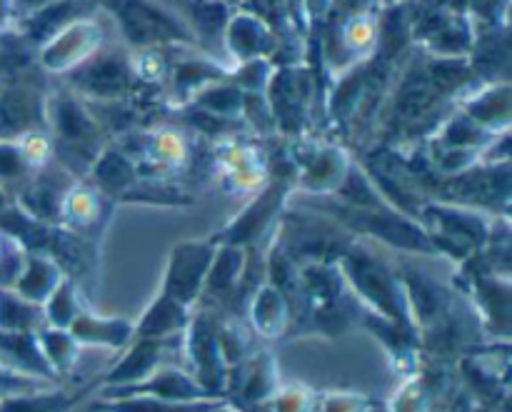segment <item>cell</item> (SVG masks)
Returning a JSON list of instances; mask_svg holds the SVG:
<instances>
[{"mask_svg":"<svg viewBox=\"0 0 512 412\" xmlns=\"http://www.w3.org/2000/svg\"><path fill=\"white\" fill-rule=\"evenodd\" d=\"M80 180L73 173L55 163L53 158L45 165H40L28 183L15 193V205L30 215L33 220H40L45 225H60L63 220V205L68 200L70 190L78 185Z\"/></svg>","mask_w":512,"mask_h":412,"instance_id":"cell-6","label":"cell"},{"mask_svg":"<svg viewBox=\"0 0 512 412\" xmlns=\"http://www.w3.org/2000/svg\"><path fill=\"white\" fill-rule=\"evenodd\" d=\"M468 115L478 125H483L490 133L505 130L510 123V88L508 83L490 88L488 93L478 95L473 103L468 105Z\"/></svg>","mask_w":512,"mask_h":412,"instance_id":"cell-26","label":"cell"},{"mask_svg":"<svg viewBox=\"0 0 512 412\" xmlns=\"http://www.w3.org/2000/svg\"><path fill=\"white\" fill-rule=\"evenodd\" d=\"M43 323V305L30 303L13 288H0V330H5V333H38Z\"/></svg>","mask_w":512,"mask_h":412,"instance_id":"cell-22","label":"cell"},{"mask_svg":"<svg viewBox=\"0 0 512 412\" xmlns=\"http://www.w3.org/2000/svg\"><path fill=\"white\" fill-rule=\"evenodd\" d=\"M68 333L75 343L103 345V348H123L133 338V323L123 318H95V315H78L70 323Z\"/></svg>","mask_w":512,"mask_h":412,"instance_id":"cell-20","label":"cell"},{"mask_svg":"<svg viewBox=\"0 0 512 412\" xmlns=\"http://www.w3.org/2000/svg\"><path fill=\"white\" fill-rule=\"evenodd\" d=\"M200 105L205 113L220 115V118H233V115L243 113L245 95L233 85H213L200 95Z\"/></svg>","mask_w":512,"mask_h":412,"instance_id":"cell-30","label":"cell"},{"mask_svg":"<svg viewBox=\"0 0 512 412\" xmlns=\"http://www.w3.org/2000/svg\"><path fill=\"white\" fill-rule=\"evenodd\" d=\"M98 40L100 28L93 18L75 20L43 45V65L50 70H60V73L65 70L68 73L70 68L83 63L88 55L98 50Z\"/></svg>","mask_w":512,"mask_h":412,"instance_id":"cell-12","label":"cell"},{"mask_svg":"<svg viewBox=\"0 0 512 412\" xmlns=\"http://www.w3.org/2000/svg\"><path fill=\"white\" fill-rule=\"evenodd\" d=\"M50 383L38 378H28V375L13 373V370L3 368L0 365V400L13 398V395H23V393H35V390H45Z\"/></svg>","mask_w":512,"mask_h":412,"instance_id":"cell-31","label":"cell"},{"mask_svg":"<svg viewBox=\"0 0 512 412\" xmlns=\"http://www.w3.org/2000/svg\"><path fill=\"white\" fill-rule=\"evenodd\" d=\"M290 185L293 183H290L288 178L275 180L270 188H265L263 193L253 200V205H248V208L240 213V218L235 220L233 225H228V228H225L218 238L215 240L210 238V240H213L215 245L255 243V240H258L260 235L268 230L270 220L275 218V213H278L280 205L285 203V198H288V193H290Z\"/></svg>","mask_w":512,"mask_h":412,"instance_id":"cell-9","label":"cell"},{"mask_svg":"<svg viewBox=\"0 0 512 412\" xmlns=\"http://www.w3.org/2000/svg\"><path fill=\"white\" fill-rule=\"evenodd\" d=\"M68 88L90 103L130 100L140 88V75L120 50H95L83 63L68 70Z\"/></svg>","mask_w":512,"mask_h":412,"instance_id":"cell-4","label":"cell"},{"mask_svg":"<svg viewBox=\"0 0 512 412\" xmlns=\"http://www.w3.org/2000/svg\"><path fill=\"white\" fill-rule=\"evenodd\" d=\"M303 188L315 190V193H330L340 185L348 163L340 158L338 150L325 148L313 153V158L303 160Z\"/></svg>","mask_w":512,"mask_h":412,"instance_id":"cell-25","label":"cell"},{"mask_svg":"<svg viewBox=\"0 0 512 412\" xmlns=\"http://www.w3.org/2000/svg\"><path fill=\"white\" fill-rule=\"evenodd\" d=\"M10 15H13V0H0V23H5Z\"/></svg>","mask_w":512,"mask_h":412,"instance_id":"cell-33","label":"cell"},{"mask_svg":"<svg viewBox=\"0 0 512 412\" xmlns=\"http://www.w3.org/2000/svg\"><path fill=\"white\" fill-rule=\"evenodd\" d=\"M168 343L165 340H155V338H138V343L133 345L128 355L118 363V368L110 370L105 383L110 385H130V383H140L148 375H153L158 370L160 358H163V348Z\"/></svg>","mask_w":512,"mask_h":412,"instance_id":"cell-19","label":"cell"},{"mask_svg":"<svg viewBox=\"0 0 512 412\" xmlns=\"http://www.w3.org/2000/svg\"><path fill=\"white\" fill-rule=\"evenodd\" d=\"M243 265L245 253L240 245H218L203 288H208L215 298H228L243 278Z\"/></svg>","mask_w":512,"mask_h":412,"instance_id":"cell-24","label":"cell"},{"mask_svg":"<svg viewBox=\"0 0 512 412\" xmlns=\"http://www.w3.org/2000/svg\"><path fill=\"white\" fill-rule=\"evenodd\" d=\"M190 363L195 365V380L218 398L225 388V355L215 325L205 315L195 318L190 325Z\"/></svg>","mask_w":512,"mask_h":412,"instance_id":"cell-10","label":"cell"},{"mask_svg":"<svg viewBox=\"0 0 512 412\" xmlns=\"http://www.w3.org/2000/svg\"><path fill=\"white\" fill-rule=\"evenodd\" d=\"M310 105V80L300 70H280L270 78V113L283 130L293 133L305 123Z\"/></svg>","mask_w":512,"mask_h":412,"instance_id":"cell-13","label":"cell"},{"mask_svg":"<svg viewBox=\"0 0 512 412\" xmlns=\"http://www.w3.org/2000/svg\"><path fill=\"white\" fill-rule=\"evenodd\" d=\"M70 403L73 400L65 393H58V390L48 393V388H45L0 400V412H65Z\"/></svg>","mask_w":512,"mask_h":412,"instance_id":"cell-28","label":"cell"},{"mask_svg":"<svg viewBox=\"0 0 512 412\" xmlns=\"http://www.w3.org/2000/svg\"><path fill=\"white\" fill-rule=\"evenodd\" d=\"M225 30H228L230 53L238 55L243 63L258 60V55L273 45V35L268 33V28L258 18H250V15H240V18L230 20Z\"/></svg>","mask_w":512,"mask_h":412,"instance_id":"cell-23","label":"cell"},{"mask_svg":"<svg viewBox=\"0 0 512 412\" xmlns=\"http://www.w3.org/2000/svg\"><path fill=\"white\" fill-rule=\"evenodd\" d=\"M8 203H10V198H8V195L3 193V190H0V210H3L5 205H8Z\"/></svg>","mask_w":512,"mask_h":412,"instance_id":"cell-34","label":"cell"},{"mask_svg":"<svg viewBox=\"0 0 512 412\" xmlns=\"http://www.w3.org/2000/svg\"><path fill=\"white\" fill-rule=\"evenodd\" d=\"M108 403L95 405V412H225L220 400H160L135 395V398H105Z\"/></svg>","mask_w":512,"mask_h":412,"instance_id":"cell-21","label":"cell"},{"mask_svg":"<svg viewBox=\"0 0 512 412\" xmlns=\"http://www.w3.org/2000/svg\"><path fill=\"white\" fill-rule=\"evenodd\" d=\"M40 348H43L45 358H48L50 368L55 370V375L68 370V365L73 363L75 358V338L68 333V330L50 328L38 333Z\"/></svg>","mask_w":512,"mask_h":412,"instance_id":"cell-29","label":"cell"},{"mask_svg":"<svg viewBox=\"0 0 512 412\" xmlns=\"http://www.w3.org/2000/svg\"><path fill=\"white\" fill-rule=\"evenodd\" d=\"M63 280V270L55 265V260L45 253H28L20 265V273L15 275V293L23 295L30 303L43 305L48 295Z\"/></svg>","mask_w":512,"mask_h":412,"instance_id":"cell-17","label":"cell"},{"mask_svg":"<svg viewBox=\"0 0 512 412\" xmlns=\"http://www.w3.org/2000/svg\"><path fill=\"white\" fill-rule=\"evenodd\" d=\"M45 323H50L58 330H68L70 323L78 318V293H75L73 280H60L58 288L48 295L43 303Z\"/></svg>","mask_w":512,"mask_h":412,"instance_id":"cell-27","label":"cell"},{"mask_svg":"<svg viewBox=\"0 0 512 412\" xmlns=\"http://www.w3.org/2000/svg\"><path fill=\"white\" fill-rule=\"evenodd\" d=\"M35 133H48L45 95L33 85L0 88V140H20Z\"/></svg>","mask_w":512,"mask_h":412,"instance_id":"cell-8","label":"cell"},{"mask_svg":"<svg viewBox=\"0 0 512 412\" xmlns=\"http://www.w3.org/2000/svg\"><path fill=\"white\" fill-rule=\"evenodd\" d=\"M90 188L98 190L108 200H123L138 183V165L133 163L125 150L120 148H103L95 165L90 168L88 178Z\"/></svg>","mask_w":512,"mask_h":412,"instance_id":"cell-14","label":"cell"},{"mask_svg":"<svg viewBox=\"0 0 512 412\" xmlns=\"http://www.w3.org/2000/svg\"><path fill=\"white\" fill-rule=\"evenodd\" d=\"M218 245L213 240H185L175 245L163 278V293L183 305H193L203 293Z\"/></svg>","mask_w":512,"mask_h":412,"instance_id":"cell-7","label":"cell"},{"mask_svg":"<svg viewBox=\"0 0 512 412\" xmlns=\"http://www.w3.org/2000/svg\"><path fill=\"white\" fill-rule=\"evenodd\" d=\"M93 10V0H53V3L43 5V8H38L35 13L28 15L25 38L45 45L48 40H53L60 30L68 28L70 23L88 18Z\"/></svg>","mask_w":512,"mask_h":412,"instance_id":"cell-16","label":"cell"},{"mask_svg":"<svg viewBox=\"0 0 512 412\" xmlns=\"http://www.w3.org/2000/svg\"><path fill=\"white\" fill-rule=\"evenodd\" d=\"M115 18L130 48H158L168 43H193V25L160 0H100Z\"/></svg>","mask_w":512,"mask_h":412,"instance_id":"cell-3","label":"cell"},{"mask_svg":"<svg viewBox=\"0 0 512 412\" xmlns=\"http://www.w3.org/2000/svg\"><path fill=\"white\" fill-rule=\"evenodd\" d=\"M45 115L53 160L78 180H85L105 148V133L95 123L88 103L65 90L45 98Z\"/></svg>","mask_w":512,"mask_h":412,"instance_id":"cell-1","label":"cell"},{"mask_svg":"<svg viewBox=\"0 0 512 412\" xmlns=\"http://www.w3.org/2000/svg\"><path fill=\"white\" fill-rule=\"evenodd\" d=\"M135 395H145V398H160V400H208L215 398L210 395L193 375H185L180 370H155L140 383L130 385H110L103 390V398H135Z\"/></svg>","mask_w":512,"mask_h":412,"instance_id":"cell-11","label":"cell"},{"mask_svg":"<svg viewBox=\"0 0 512 412\" xmlns=\"http://www.w3.org/2000/svg\"><path fill=\"white\" fill-rule=\"evenodd\" d=\"M305 208L328 215L350 233L370 235V238H378L383 243L395 245V248L413 250V253H435L438 250L423 225L398 215L390 205L358 208V205H345L340 200H333V203L323 200V203H305Z\"/></svg>","mask_w":512,"mask_h":412,"instance_id":"cell-2","label":"cell"},{"mask_svg":"<svg viewBox=\"0 0 512 412\" xmlns=\"http://www.w3.org/2000/svg\"><path fill=\"white\" fill-rule=\"evenodd\" d=\"M48 3H53V0H13V15L15 13L30 15V13H35V10L43 8V5H48Z\"/></svg>","mask_w":512,"mask_h":412,"instance_id":"cell-32","label":"cell"},{"mask_svg":"<svg viewBox=\"0 0 512 412\" xmlns=\"http://www.w3.org/2000/svg\"><path fill=\"white\" fill-rule=\"evenodd\" d=\"M0 365L13 373L28 375V378L53 383L55 370L50 368L43 348H40L38 333H5L0 330Z\"/></svg>","mask_w":512,"mask_h":412,"instance_id":"cell-15","label":"cell"},{"mask_svg":"<svg viewBox=\"0 0 512 412\" xmlns=\"http://www.w3.org/2000/svg\"><path fill=\"white\" fill-rule=\"evenodd\" d=\"M190 320L193 318H190L188 305L178 303V300H173L170 295L160 293V298L153 300V305L145 310L143 318L138 320V325H133V335H138V338L165 340L173 333H180Z\"/></svg>","mask_w":512,"mask_h":412,"instance_id":"cell-18","label":"cell"},{"mask_svg":"<svg viewBox=\"0 0 512 412\" xmlns=\"http://www.w3.org/2000/svg\"><path fill=\"white\" fill-rule=\"evenodd\" d=\"M343 268L350 275V283L355 285V290L370 303L375 300L380 313H385L388 320H395L403 328L408 325V303L400 295L390 268L378 255L370 253L363 243H353L345 250Z\"/></svg>","mask_w":512,"mask_h":412,"instance_id":"cell-5","label":"cell"}]
</instances>
